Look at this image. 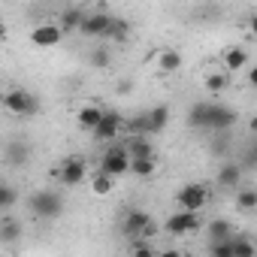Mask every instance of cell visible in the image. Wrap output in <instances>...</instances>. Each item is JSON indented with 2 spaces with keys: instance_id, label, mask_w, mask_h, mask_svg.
Here are the masks:
<instances>
[{
  "instance_id": "cell-1",
  "label": "cell",
  "mask_w": 257,
  "mask_h": 257,
  "mask_svg": "<svg viewBox=\"0 0 257 257\" xmlns=\"http://www.w3.org/2000/svg\"><path fill=\"white\" fill-rule=\"evenodd\" d=\"M28 209H31V215H34V218H40V221H52V218H58V215L64 212V200H61V194H58V191L43 188V191L31 194Z\"/></svg>"
},
{
  "instance_id": "cell-28",
  "label": "cell",
  "mask_w": 257,
  "mask_h": 257,
  "mask_svg": "<svg viewBox=\"0 0 257 257\" xmlns=\"http://www.w3.org/2000/svg\"><path fill=\"white\" fill-rule=\"evenodd\" d=\"M16 188L13 185H4V188H0V209H13L16 206Z\"/></svg>"
},
{
  "instance_id": "cell-31",
  "label": "cell",
  "mask_w": 257,
  "mask_h": 257,
  "mask_svg": "<svg viewBox=\"0 0 257 257\" xmlns=\"http://www.w3.org/2000/svg\"><path fill=\"white\" fill-rule=\"evenodd\" d=\"M91 64H94V67H100V70H103V67H109V52H106V49H97V52L91 55Z\"/></svg>"
},
{
  "instance_id": "cell-25",
  "label": "cell",
  "mask_w": 257,
  "mask_h": 257,
  "mask_svg": "<svg viewBox=\"0 0 257 257\" xmlns=\"http://www.w3.org/2000/svg\"><path fill=\"white\" fill-rule=\"evenodd\" d=\"M257 245L248 236H233V257H254Z\"/></svg>"
},
{
  "instance_id": "cell-34",
  "label": "cell",
  "mask_w": 257,
  "mask_h": 257,
  "mask_svg": "<svg viewBox=\"0 0 257 257\" xmlns=\"http://www.w3.org/2000/svg\"><path fill=\"white\" fill-rule=\"evenodd\" d=\"M248 34L257 37V16H248Z\"/></svg>"
},
{
  "instance_id": "cell-19",
  "label": "cell",
  "mask_w": 257,
  "mask_h": 257,
  "mask_svg": "<svg viewBox=\"0 0 257 257\" xmlns=\"http://www.w3.org/2000/svg\"><path fill=\"white\" fill-rule=\"evenodd\" d=\"M28 158H31V149H28V143H25V140H16V143L7 149V161H10L13 167L28 164Z\"/></svg>"
},
{
  "instance_id": "cell-32",
  "label": "cell",
  "mask_w": 257,
  "mask_h": 257,
  "mask_svg": "<svg viewBox=\"0 0 257 257\" xmlns=\"http://www.w3.org/2000/svg\"><path fill=\"white\" fill-rule=\"evenodd\" d=\"M245 167H257V146L245 155Z\"/></svg>"
},
{
  "instance_id": "cell-2",
  "label": "cell",
  "mask_w": 257,
  "mask_h": 257,
  "mask_svg": "<svg viewBox=\"0 0 257 257\" xmlns=\"http://www.w3.org/2000/svg\"><path fill=\"white\" fill-rule=\"evenodd\" d=\"M4 106H7V112H13V115H25V118H31V115H40V97L37 94H31L28 88H13V91H7L4 94Z\"/></svg>"
},
{
  "instance_id": "cell-18",
  "label": "cell",
  "mask_w": 257,
  "mask_h": 257,
  "mask_svg": "<svg viewBox=\"0 0 257 257\" xmlns=\"http://www.w3.org/2000/svg\"><path fill=\"white\" fill-rule=\"evenodd\" d=\"M91 191H94L97 197H109V194L115 191V176L106 173V170L94 173V179H91Z\"/></svg>"
},
{
  "instance_id": "cell-24",
  "label": "cell",
  "mask_w": 257,
  "mask_h": 257,
  "mask_svg": "<svg viewBox=\"0 0 257 257\" xmlns=\"http://www.w3.org/2000/svg\"><path fill=\"white\" fill-rule=\"evenodd\" d=\"M19 233H22V224H19V221H13V218H4V221H0V242H4V245L16 242Z\"/></svg>"
},
{
  "instance_id": "cell-15",
  "label": "cell",
  "mask_w": 257,
  "mask_h": 257,
  "mask_svg": "<svg viewBox=\"0 0 257 257\" xmlns=\"http://www.w3.org/2000/svg\"><path fill=\"white\" fill-rule=\"evenodd\" d=\"M221 61H224V70H227V73H239L242 67H248V52H245L242 46H233V49L224 52Z\"/></svg>"
},
{
  "instance_id": "cell-35",
  "label": "cell",
  "mask_w": 257,
  "mask_h": 257,
  "mask_svg": "<svg viewBox=\"0 0 257 257\" xmlns=\"http://www.w3.org/2000/svg\"><path fill=\"white\" fill-rule=\"evenodd\" d=\"M248 127H251V134L257 137V118H251V124H248Z\"/></svg>"
},
{
  "instance_id": "cell-26",
  "label": "cell",
  "mask_w": 257,
  "mask_h": 257,
  "mask_svg": "<svg viewBox=\"0 0 257 257\" xmlns=\"http://www.w3.org/2000/svg\"><path fill=\"white\" fill-rule=\"evenodd\" d=\"M227 85H230V73H227V70H224V73H209V76H206V91H212V94H221Z\"/></svg>"
},
{
  "instance_id": "cell-11",
  "label": "cell",
  "mask_w": 257,
  "mask_h": 257,
  "mask_svg": "<svg viewBox=\"0 0 257 257\" xmlns=\"http://www.w3.org/2000/svg\"><path fill=\"white\" fill-rule=\"evenodd\" d=\"M233 124H236V112H233L230 106L212 103V118H209V131H215V134H227Z\"/></svg>"
},
{
  "instance_id": "cell-16",
  "label": "cell",
  "mask_w": 257,
  "mask_h": 257,
  "mask_svg": "<svg viewBox=\"0 0 257 257\" xmlns=\"http://www.w3.org/2000/svg\"><path fill=\"white\" fill-rule=\"evenodd\" d=\"M182 52L179 49H164L161 55H158V70L161 73H179L182 70Z\"/></svg>"
},
{
  "instance_id": "cell-20",
  "label": "cell",
  "mask_w": 257,
  "mask_h": 257,
  "mask_svg": "<svg viewBox=\"0 0 257 257\" xmlns=\"http://www.w3.org/2000/svg\"><path fill=\"white\" fill-rule=\"evenodd\" d=\"M155 170H158L155 155H152V158H134V164H131V173H134L137 179H152Z\"/></svg>"
},
{
  "instance_id": "cell-9",
  "label": "cell",
  "mask_w": 257,
  "mask_h": 257,
  "mask_svg": "<svg viewBox=\"0 0 257 257\" xmlns=\"http://www.w3.org/2000/svg\"><path fill=\"white\" fill-rule=\"evenodd\" d=\"M121 127H124V118H121L118 112H109V109H106V115L100 118V124L94 127L91 134H94L97 143H109V140H115V137L121 134Z\"/></svg>"
},
{
  "instance_id": "cell-29",
  "label": "cell",
  "mask_w": 257,
  "mask_h": 257,
  "mask_svg": "<svg viewBox=\"0 0 257 257\" xmlns=\"http://www.w3.org/2000/svg\"><path fill=\"white\" fill-rule=\"evenodd\" d=\"M212 254H215V257H233V239L212 242Z\"/></svg>"
},
{
  "instance_id": "cell-4",
  "label": "cell",
  "mask_w": 257,
  "mask_h": 257,
  "mask_svg": "<svg viewBox=\"0 0 257 257\" xmlns=\"http://www.w3.org/2000/svg\"><path fill=\"white\" fill-rule=\"evenodd\" d=\"M131 164H134V158H131V152H127V146H121V143L112 146V149H106V155L100 158V170L112 173L115 179L131 173Z\"/></svg>"
},
{
  "instance_id": "cell-21",
  "label": "cell",
  "mask_w": 257,
  "mask_h": 257,
  "mask_svg": "<svg viewBox=\"0 0 257 257\" xmlns=\"http://www.w3.org/2000/svg\"><path fill=\"white\" fill-rule=\"evenodd\" d=\"M209 236H212V242H221V239H233L236 233H233V224L230 221H224V218H215V221H209Z\"/></svg>"
},
{
  "instance_id": "cell-23",
  "label": "cell",
  "mask_w": 257,
  "mask_h": 257,
  "mask_svg": "<svg viewBox=\"0 0 257 257\" xmlns=\"http://www.w3.org/2000/svg\"><path fill=\"white\" fill-rule=\"evenodd\" d=\"M109 40H115V43H127L131 40V22L127 19H112V28H109Z\"/></svg>"
},
{
  "instance_id": "cell-8",
  "label": "cell",
  "mask_w": 257,
  "mask_h": 257,
  "mask_svg": "<svg viewBox=\"0 0 257 257\" xmlns=\"http://www.w3.org/2000/svg\"><path fill=\"white\" fill-rule=\"evenodd\" d=\"M85 176H88V164H85V158H67V161L61 164V170H58V179H61V185H67V188L82 185Z\"/></svg>"
},
{
  "instance_id": "cell-33",
  "label": "cell",
  "mask_w": 257,
  "mask_h": 257,
  "mask_svg": "<svg viewBox=\"0 0 257 257\" xmlns=\"http://www.w3.org/2000/svg\"><path fill=\"white\" fill-rule=\"evenodd\" d=\"M248 85H251V88H257V64H254V67H248Z\"/></svg>"
},
{
  "instance_id": "cell-13",
  "label": "cell",
  "mask_w": 257,
  "mask_h": 257,
  "mask_svg": "<svg viewBox=\"0 0 257 257\" xmlns=\"http://www.w3.org/2000/svg\"><path fill=\"white\" fill-rule=\"evenodd\" d=\"M103 115H106V109H100V106L88 103V106H82V109L76 112V121H79L82 131H94V127L100 124V118H103Z\"/></svg>"
},
{
  "instance_id": "cell-30",
  "label": "cell",
  "mask_w": 257,
  "mask_h": 257,
  "mask_svg": "<svg viewBox=\"0 0 257 257\" xmlns=\"http://www.w3.org/2000/svg\"><path fill=\"white\" fill-rule=\"evenodd\" d=\"M134 254H140V257H149V254H155V248L146 242V236H140V239L134 242Z\"/></svg>"
},
{
  "instance_id": "cell-27",
  "label": "cell",
  "mask_w": 257,
  "mask_h": 257,
  "mask_svg": "<svg viewBox=\"0 0 257 257\" xmlns=\"http://www.w3.org/2000/svg\"><path fill=\"white\" fill-rule=\"evenodd\" d=\"M236 206H239L242 212H254V209H257V191H251V188L239 191V194H236Z\"/></svg>"
},
{
  "instance_id": "cell-12",
  "label": "cell",
  "mask_w": 257,
  "mask_h": 257,
  "mask_svg": "<svg viewBox=\"0 0 257 257\" xmlns=\"http://www.w3.org/2000/svg\"><path fill=\"white\" fill-rule=\"evenodd\" d=\"M215 182H218V188H224V191L239 188V182H242V167H239V164H224V167L218 170Z\"/></svg>"
},
{
  "instance_id": "cell-3",
  "label": "cell",
  "mask_w": 257,
  "mask_h": 257,
  "mask_svg": "<svg viewBox=\"0 0 257 257\" xmlns=\"http://www.w3.org/2000/svg\"><path fill=\"white\" fill-rule=\"evenodd\" d=\"M121 233L127 236V239H140V236H155L158 233V227H155V221H152V215L149 212H143V209H131L124 215V221H121Z\"/></svg>"
},
{
  "instance_id": "cell-22",
  "label": "cell",
  "mask_w": 257,
  "mask_h": 257,
  "mask_svg": "<svg viewBox=\"0 0 257 257\" xmlns=\"http://www.w3.org/2000/svg\"><path fill=\"white\" fill-rule=\"evenodd\" d=\"M82 22H85V13H82V10H64V13H61V28H64V34L82 31Z\"/></svg>"
},
{
  "instance_id": "cell-10",
  "label": "cell",
  "mask_w": 257,
  "mask_h": 257,
  "mask_svg": "<svg viewBox=\"0 0 257 257\" xmlns=\"http://www.w3.org/2000/svg\"><path fill=\"white\" fill-rule=\"evenodd\" d=\"M61 40H64V28L61 25H37L31 31V43L37 49H55Z\"/></svg>"
},
{
  "instance_id": "cell-5",
  "label": "cell",
  "mask_w": 257,
  "mask_h": 257,
  "mask_svg": "<svg viewBox=\"0 0 257 257\" xmlns=\"http://www.w3.org/2000/svg\"><path fill=\"white\" fill-rule=\"evenodd\" d=\"M206 203H209V191H206V185H200V182L182 185V188L176 191V206H179V209H194V212H200Z\"/></svg>"
},
{
  "instance_id": "cell-7",
  "label": "cell",
  "mask_w": 257,
  "mask_h": 257,
  "mask_svg": "<svg viewBox=\"0 0 257 257\" xmlns=\"http://www.w3.org/2000/svg\"><path fill=\"white\" fill-rule=\"evenodd\" d=\"M112 19L109 13H85V22H82V34L91 37V40H106L109 37V28H112Z\"/></svg>"
},
{
  "instance_id": "cell-14",
  "label": "cell",
  "mask_w": 257,
  "mask_h": 257,
  "mask_svg": "<svg viewBox=\"0 0 257 257\" xmlns=\"http://www.w3.org/2000/svg\"><path fill=\"white\" fill-rule=\"evenodd\" d=\"M209 118H212V103H194L188 109V124L197 131H209Z\"/></svg>"
},
{
  "instance_id": "cell-6",
  "label": "cell",
  "mask_w": 257,
  "mask_h": 257,
  "mask_svg": "<svg viewBox=\"0 0 257 257\" xmlns=\"http://www.w3.org/2000/svg\"><path fill=\"white\" fill-rule=\"evenodd\" d=\"M167 233H173V236H188V233H197L200 230V215L194 212V209H179V212H173L170 218H167Z\"/></svg>"
},
{
  "instance_id": "cell-17",
  "label": "cell",
  "mask_w": 257,
  "mask_h": 257,
  "mask_svg": "<svg viewBox=\"0 0 257 257\" xmlns=\"http://www.w3.org/2000/svg\"><path fill=\"white\" fill-rule=\"evenodd\" d=\"M124 146L131 152V158H152L155 155V146H152V140H146V134H134L131 143H124Z\"/></svg>"
},
{
  "instance_id": "cell-36",
  "label": "cell",
  "mask_w": 257,
  "mask_h": 257,
  "mask_svg": "<svg viewBox=\"0 0 257 257\" xmlns=\"http://www.w3.org/2000/svg\"><path fill=\"white\" fill-rule=\"evenodd\" d=\"M254 4H257V0H254Z\"/></svg>"
}]
</instances>
